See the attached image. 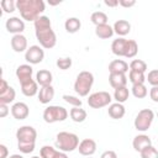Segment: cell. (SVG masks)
Instances as JSON below:
<instances>
[{
	"label": "cell",
	"mask_w": 158,
	"mask_h": 158,
	"mask_svg": "<svg viewBox=\"0 0 158 158\" xmlns=\"http://www.w3.org/2000/svg\"><path fill=\"white\" fill-rule=\"evenodd\" d=\"M130 65L123 59H115L109 64V72L110 73H123L126 74L128 72Z\"/></svg>",
	"instance_id": "24"
},
{
	"label": "cell",
	"mask_w": 158,
	"mask_h": 158,
	"mask_svg": "<svg viewBox=\"0 0 158 158\" xmlns=\"http://www.w3.org/2000/svg\"><path fill=\"white\" fill-rule=\"evenodd\" d=\"M57 67L62 70H67L72 67V58L70 57H63V58H58L56 62Z\"/></svg>",
	"instance_id": "38"
},
{
	"label": "cell",
	"mask_w": 158,
	"mask_h": 158,
	"mask_svg": "<svg viewBox=\"0 0 158 158\" xmlns=\"http://www.w3.org/2000/svg\"><path fill=\"white\" fill-rule=\"evenodd\" d=\"M132 146H133L135 151L142 152L144 148L152 146V139H151L149 136H147V135H143V133H142V135H137V136L133 138V141H132Z\"/></svg>",
	"instance_id": "16"
},
{
	"label": "cell",
	"mask_w": 158,
	"mask_h": 158,
	"mask_svg": "<svg viewBox=\"0 0 158 158\" xmlns=\"http://www.w3.org/2000/svg\"><path fill=\"white\" fill-rule=\"evenodd\" d=\"M118 5L123 7H132L136 5V1L135 0H118Z\"/></svg>",
	"instance_id": "43"
},
{
	"label": "cell",
	"mask_w": 158,
	"mask_h": 158,
	"mask_svg": "<svg viewBox=\"0 0 158 158\" xmlns=\"http://www.w3.org/2000/svg\"><path fill=\"white\" fill-rule=\"evenodd\" d=\"M114 28L112 26H110L109 23L106 25H101V26H96L95 27V35L101 38V40H107V38H111L112 35H114Z\"/></svg>",
	"instance_id": "25"
},
{
	"label": "cell",
	"mask_w": 158,
	"mask_h": 158,
	"mask_svg": "<svg viewBox=\"0 0 158 158\" xmlns=\"http://www.w3.org/2000/svg\"><path fill=\"white\" fill-rule=\"evenodd\" d=\"M10 43H11V48L16 53H21V52L27 51V38L22 33L21 35H14Z\"/></svg>",
	"instance_id": "14"
},
{
	"label": "cell",
	"mask_w": 158,
	"mask_h": 158,
	"mask_svg": "<svg viewBox=\"0 0 158 158\" xmlns=\"http://www.w3.org/2000/svg\"><path fill=\"white\" fill-rule=\"evenodd\" d=\"M17 143H36L37 131L32 126H21L16 131Z\"/></svg>",
	"instance_id": "8"
},
{
	"label": "cell",
	"mask_w": 158,
	"mask_h": 158,
	"mask_svg": "<svg viewBox=\"0 0 158 158\" xmlns=\"http://www.w3.org/2000/svg\"><path fill=\"white\" fill-rule=\"evenodd\" d=\"M17 148L23 154L32 153L35 151V143H17Z\"/></svg>",
	"instance_id": "40"
},
{
	"label": "cell",
	"mask_w": 158,
	"mask_h": 158,
	"mask_svg": "<svg viewBox=\"0 0 158 158\" xmlns=\"http://www.w3.org/2000/svg\"><path fill=\"white\" fill-rule=\"evenodd\" d=\"M9 158H23L21 154H12V156H10Z\"/></svg>",
	"instance_id": "48"
},
{
	"label": "cell",
	"mask_w": 158,
	"mask_h": 158,
	"mask_svg": "<svg viewBox=\"0 0 158 158\" xmlns=\"http://www.w3.org/2000/svg\"><path fill=\"white\" fill-rule=\"evenodd\" d=\"M131 91H132V95L135 98H137V99H143L148 94L147 86L144 84H135V85H132Z\"/></svg>",
	"instance_id": "31"
},
{
	"label": "cell",
	"mask_w": 158,
	"mask_h": 158,
	"mask_svg": "<svg viewBox=\"0 0 158 158\" xmlns=\"http://www.w3.org/2000/svg\"><path fill=\"white\" fill-rule=\"evenodd\" d=\"M5 27L7 30V32L14 33V35H21L25 31V22L23 20H21L20 17H10L6 20L5 22Z\"/></svg>",
	"instance_id": "10"
},
{
	"label": "cell",
	"mask_w": 158,
	"mask_h": 158,
	"mask_svg": "<svg viewBox=\"0 0 158 158\" xmlns=\"http://www.w3.org/2000/svg\"><path fill=\"white\" fill-rule=\"evenodd\" d=\"M52 80H53V75L49 70L47 69H41L36 73V81L37 84H40L41 86H47V85H52Z\"/></svg>",
	"instance_id": "23"
},
{
	"label": "cell",
	"mask_w": 158,
	"mask_h": 158,
	"mask_svg": "<svg viewBox=\"0 0 158 158\" xmlns=\"http://www.w3.org/2000/svg\"><path fill=\"white\" fill-rule=\"evenodd\" d=\"M130 70L146 73V70H147V63L144 60H142V59H133L130 63Z\"/></svg>",
	"instance_id": "34"
},
{
	"label": "cell",
	"mask_w": 158,
	"mask_h": 158,
	"mask_svg": "<svg viewBox=\"0 0 158 158\" xmlns=\"http://www.w3.org/2000/svg\"><path fill=\"white\" fill-rule=\"evenodd\" d=\"M125 112H126V109L122 104L120 102H114V104H110L109 105V109H107V114L111 118L114 120H120L125 116Z\"/></svg>",
	"instance_id": "20"
},
{
	"label": "cell",
	"mask_w": 158,
	"mask_h": 158,
	"mask_svg": "<svg viewBox=\"0 0 158 158\" xmlns=\"http://www.w3.org/2000/svg\"><path fill=\"white\" fill-rule=\"evenodd\" d=\"M78 151L81 156L91 157L96 152V142L93 138H84L78 146Z\"/></svg>",
	"instance_id": "11"
},
{
	"label": "cell",
	"mask_w": 158,
	"mask_h": 158,
	"mask_svg": "<svg viewBox=\"0 0 158 158\" xmlns=\"http://www.w3.org/2000/svg\"><path fill=\"white\" fill-rule=\"evenodd\" d=\"M126 47H127V40L123 37H117L111 43V51L117 57H125Z\"/></svg>",
	"instance_id": "15"
},
{
	"label": "cell",
	"mask_w": 158,
	"mask_h": 158,
	"mask_svg": "<svg viewBox=\"0 0 158 158\" xmlns=\"http://www.w3.org/2000/svg\"><path fill=\"white\" fill-rule=\"evenodd\" d=\"M31 158H42V157H41V156H40V157H38V156H33V157H31Z\"/></svg>",
	"instance_id": "49"
},
{
	"label": "cell",
	"mask_w": 158,
	"mask_h": 158,
	"mask_svg": "<svg viewBox=\"0 0 158 158\" xmlns=\"http://www.w3.org/2000/svg\"><path fill=\"white\" fill-rule=\"evenodd\" d=\"M146 80L152 86H158V69H153L148 72V75L146 77Z\"/></svg>",
	"instance_id": "39"
},
{
	"label": "cell",
	"mask_w": 158,
	"mask_h": 158,
	"mask_svg": "<svg viewBox=\"0 0 158 158\" xmlns=\"http://www.w3.org/2000/svg\"><path fill=\"white\" fill-rule=\"evenodd\" d=\"M28 114H30V109H28L27 104H25L22 101L15 102L11 106V115L16 120H25V118H27Z\"/></svg>",
	"instance_id": "12"
},
{
	"label": "cell",
	"mask_w": 158,
	"mask_h": 158,
	"mask_svg": "<svg viewBox=\"0 0 158 158\" xmlns=\"http://www.w3.org/2000/svg\"><path fill=\"white\" fill-rule=\"evenodd\" d=\"M69 116L70 118L77 122V123H80V122H84L85 118H86V111L81 107H72L70 111H69Z\"/></svg>",
	"instance_id": "27"
},
{
	"label": "cell",
	"mask_w": 158,
	"mask_h": 158,
	"mask_svg": "<svg viewBox=\"0 0 158 158\" xmlns=\"http://www.w3.org/2000/svg\"><path fill=\"white\" fill-rule=\"evenodd\" d=\"M104 4L106 6H109V7H115V6L118 5V0H105Z\"/></svg>",
	"instance_id": "47"
},
{
	"label": "cell",
	"mask_w": 158,
	"mask_h": 158,
	"mask_svg": "<svg viewBox=\"0 0 158 158\" xmlns=\"http://www.w3.org/2000/svg\"><path fill=\"white\" fill-rule=\"evenodd\" d=\"M88 158H93V157H88Z\"/></svg>",
	"instance_id": "51"
},
{
	"label": "cell",
	"mask_w": 158,
	"mask_h": 158,
	"mask_svg": "<svg viewBox=\"0 0 158 158\" xmlns=\"http://www.w3.org/2000/svg\"><path fill=\"white\" fill-rule=\"evenodd\" d=\"M93 84H94L93 73L88 70H83L77 75V79L74 81V91L79 96H86L89 95V91L91 90Z\"/></svg>",
	"instance_id": "4"
},
{
	"label": "cell",
	"mask_w": 158,
	"mask_h": 158,
	"mask_svg": "<svg viewBox=\"0 0 158 158\" xmlns=\"http://www.w3.org/2000/svg\"><path fill=\"white\" fill-rule=\"evenodd\" d=\"M112 28H114V32L116 35H118L120 37H123V36H126V35L130 33V31H131V23L127 20H117L114 23Z\"/></svg>",
	"instance_id": "22"
},
{
	"label": "cell",
	"mask_w": 158,
	"mask_h": 158,
	"mask_svg": "<svg viewBox=\"0 0 158 158\" xmlns=\"http://www.w3.org/2000/svg\"><path fill=\"white\" fill-rule=\"evenodd\" d=\"M40 156L42 158H68V156L64 152L56 149L52 146H43L40 149Z\"/></svg>",
	"instance_id": "17"
},
{
	"label": "cell",
	"mask_w": 158,
	"mask_h": 158,
	"mask_svg": "<svg viewBox=\"0 0 158 158\" xmlns=\"http://www.w3.org/2000/svg\"><path fill=\"white\" fill-rule=\"evenodd\" d=\"M157 117H158V112H157Z\"/></svg>",
	"instance_id": "50"
},
{
	"label": "cell",
	"mask_w": 158,
	"mask_h": 158,
	"mask_svg": "<svg viewBox=\"0 0 158 158\" xmlns=\"http://www.w3.org/2000/svg\"><path fill=\"white\" fill-rule=\"evenodd\" d=\"M63 100L67 102V104H69V105H72L73 107H81V100L79 99V98H77V96H73V95H69V94H64L63 96Z\"/></svg>",
	"instance_id": "36"
},
{
	"label": "cell",
	"mask_w": 158,
	"mask_h": 158,
	"mask_svg": "<svg viewBox=\"0 0 158 158\" xmlns=\"http://www.w3.org/2000/svg\"><path fill=\"white\" fill-rule=\"evenodd\" d=\"M138 52V44L135 40H127V47H126V58H133Z\"/></svg>",
	"instance_id": "33"
},
{
	"label": "cell",
	"mask_w": 158,
	"mask_h": 158,
	"mask_svg": "<svg viewBox=\"0 0 158 158\" xmlns=\"http://www.w3.org/2000/svg\"><path fill=\"white\" fill-rule=\"evenodd\" d=\"M90 21H91V22L95 25V27H96V26L106 25L107 21H109V17H107V15H106L105 12H102V11H95V12L91 14Z\"/></svg>",
	"instance_id": "28"
},
{
	"label": "cell",
	"mask_w": 158,
	"mask_h": 158,
	"mask_svg": "<svg viewBox=\"0 0 158 158\" xmlns=\"http://www.w3.org/2000/svg\"><path fill=\"white\" fill-rule=\"evenodd\" d=\"M9 84H7V81L4 79V78H1V83H0V94H2V93H5L7 89H9Z\"/></svg>",
	"instance_id": "45"
},
{
	"label": "cell",
	"mask_w": 158,
	"mask_h": 158,
	"mask_svg": "<svg viewBox=\"0 0 158 158\" xmlns=\"http://www.w3.org/2000/svg\"><path fill=\"white\" fill-rule=\"evenodd\" d=\"M79 143H80L79 137L72 132L62 131V132H58L56 136V147L64 153L73 152L74 149H78Z\"/></svg>",
	"instance_id": "3"
},
{
	"label": "cell",
	"mask_w": 158,
	"mask_h": 158,
	"mask_svg": "<svg viewBox=\"0 0 158 158\" xmlns=\"http://www.w3.org/2000/svg\"><path fill=\"white\" fill-rule=\"evenodd\" d=\"M16 98V91L12 86H9V89L0 94V104H5V105H9L10 102H12Z\"/></svg>",
	"instance_id": "30"
},
{
	"label": "cell",
	"mask_w": 158,
	"mask_h": 158,
	"mask_svg": "<svg viewBox=\"0 0 158 158\" xmlns=\"http://www.w3.org/2000/svg\"><path fill=\"white\" fill-rule=\"evenodd\" d=\"M10 109L7 107V105L5 104H0V117H6L9 114Z\"/></svg>",
	"instance_id": "44"
},
{
	"label": "cell",
	"mask_w": 158,
	"mask_h": 158,
	"mask_svg": "<svg viewBox=\"0 0 158 158\" xmlns=\"http://www.w3.org/2000/svg\"><path fill=\"white\" fill-rule=\"evenodd\" d=\"M109 83L114 89L126 86L127 84V77L123 73H110L109 74Z\"/></svg>",
	"instance_id": "19"
},
{
	"label": "cell",
	"mask_w": 158,
	"mask_h": 158,
	"mask_svg": "<svg viewBox=\"0 0 158 158\" xmlns=\"http://www.w3.org/2000/svg\"><path fill=\"white\" fill-rule=\"evenodd\" d=\"M35 33L36 38L40 42V46L46 49H51L57 43V36L52 30V23L48 16L41 15L35 22Z\"/></svg>",
	"instance_id": "1"
},
{
	"label": "cell",
	"mask_w": 158,
	"mask_h": 158,
	"mask_svg": "<svg viewBox=\"0 0 158 158\" xmlns=\"http://www.w3.org/2000/svg\"><path fill=\"white\" fill-rule=\"evenodd\" d=\"M9 151L5 144H0V158H7Z\"/></svg>",
	"instance_id": "46"
},
{
	"label": "cell",
	"mask_w": 158,
	"mask_h": 158,
	"mask_svg": "<svg viewBox=\"0 0 158 158\" xmlns=\"http://www.w3.org/2000/svg\"><path fill=\"white\" fill-rule=\"evenodd\" d=\"M149 98L152 99V101L158 102V86H152L149 90Z\"/></svg>",
	"instance_id": "41"
},
{
	"label": "cell",
	"mask_w": 158,
	"mask_h": 158,
	"mask_svg": "<svg viewBox=\"0 0 158 158\" xmlns=\"http://www.w3.org/2000/svg\"><path fill=\"white\" fill-rule=\"evenodd\" d=\"M37 95H38V101L41 104H43V105L49 104V101H52L53 98H54V88L52 85L41 86Z\"/></svg>",
	"instance_id": "18"
},
{
	"label": "cell",
	"mask_w": 158,
	"mask_h": 158,
	"mask_svg": "<svg viewBox=\"0 0 158 158\" xmlns=\"http://www.w3.org/2000/svg\"><path fill=\"white\" fill-rule=\"evenodd\" d=\"M43 120L47 123H54V122H62L67 120L68 111L65 107L59 105H49L43 111Z\"/></svg>",
	"instance_id": "5"
},
{
	"label": "cell",
	"mask_w": 158,
	"mask_h": 158,
	"mask_svg": "<svg viewBox=\"0 0 158 158\" xmlns=\"http://www.w3.org/2000/svg\"><path fill=\"white\" fill-rule=\"evenodd\" d=\"M0 5H1L2 11L6 14H11L16 10V2L14 0H2L0 2Z\"/></svg>",
	"instance_id": "37"
},
{
	"label": "cell",
	"mask_w": 158,
	"mask_h": 158,
	"mask_svg": "<svg viewBox=\"0 0 158 158\" xmlns=\"http://www.w3.org/2000/svg\"><path fill=\"white\" fill-rule=\"evenodd\" d=\"M153 120H154V112L151 109H142L136 115V118H135V122H133L135 128L137 131L146 132L151 127Z\"/></svg>",
	"instance_id": "6"
},
{
	"label": "cell",
	"mask_w": 158,
	"mask_h": 158,
	"mask_svg": "<svg viewBox=\"0 0 158 158\" xmlns=\"http://www.w3.org/2000/svg\"><path fill=\"white\" fill-rule=\"evenodd\" d=\"M111 95L107 91H96L89 95L88 98V105L93 109H101L105 106H109L111 104Z\"/></svg>",
	"instance_id": "7"
},
{
	"label": "cell",
	"mask_w": 158,
	"mask_h": 158,
	"mask_svg": "<svg viewBox=\"0 0 158 158\" xmlns=\"http://www.w3.org/2000/svg\"><path fill=\"white\" fill-rule=\"evenodd\" d=\"M130 96V90L127 89V86H121V88H117L115 89V93H114V99L116 100V102H120V104H123Z\"/></svg>",
	"instance_id": "29"
},
{
	"label": "cell",
	"mask_w": 158,
	"mask_h": 158,
	"mask_svg": "<svg viewBox=\"0 0 158 158\" xmlns=\"http://www.w3.org/2000/svg\"><path fill=\"white\" fill-rule=\"evenodd\" d=\"M81 22L78 17H68L64 22V28L68 33H75L80 30Z\"/></svg>",
	"instance_id": "26"
},
{
	"label": "cell",
	"mask_w": 158,
	"mask_h": 158,
	"mask_svg": "<svg viewBox=\"0 0 158 158\" xmlns=\"http://www.w3.org/2000/svg\"><path fill=\"white\" fill-rule=\"evenodd\" d=\"M16 7L20 11L22 20L35 22L44 11L46 5L42 0H17Z\"/></svg>",
	"instance_id": "2"
},
{
	"label": "cell",
	"mask_w": 158,
	"mask_h": 158,
	"mask_svg": "<svg viewBox=\"0 0 158 158\" xmlns=\"http://www.w3.org/2000/svg\"><path fill=\"white\" fill-rule=\"evenodd\" d=\"M141 158H158V149L153 146H149L144 148L142 152H139Z\"/></svg>",
	"instance_id": "35"
},
{
	"label": "cell",
	"mask_w": 158,
	"mask_h": 158,
	"mask_svg": "<svg viewBox=\"0 0 158 158\" xmlns=\"http://www.w3.org/2000/svg\"><path fill=\"white\" fill-rule=\"evenodd\" d=\"M43 58H44V51L42 49L41 46L33 44L30 48H27V51L25 52V59L30 64H38L43 60Z\"/></svg>",
	"instance_id": "9"
},
{
	"label": "cell",
	"mask_w": 158,
	"mask_h": 158,
	"mask_svg": "<svg viewBox=\"0 0 158 158\" xmlns=\"http://www.w3.org/2000/svg\"><path fill=\"white\" fill-rule=\"evenodd\" d=\"M100 158H117V154H116V152H115V151L109 149V151L102 152V153H101V156H100Z\"/></svg>",
	"instance_id": "42"
},
{
	"label": "cell",
	"mask_w": 158,
	"mask_h": 158,
	"mask_svg": "<svg viewBox=\"0 0 158 158\" xmlns=\"http://www.w3.org/2000/svg\"><path fill=\"white\" fill-rule=\"evenodd\" d=\"M20 85H21V91L25 96L31 98V96H35L36 94H38V84L33 79H31L28 81H25Z\"/></svg>",
	"instance_id": "21"
},
{
	"label": "cell",
	"mask_w": 158,
	"mask_h": 158,
	"mask_svg": "<svg viewBox=\"0 0 158 158\" xmlns=\"http://www.w3.org/2000/svg\"><path fill=\"white\" fill-rule=\"evenodd\" d=\"M128 80L132 83V85H135V84H144L146 75H144V73H141V72L130 70L128 72Z\"/></svg>",
	"instance_id": "32"
},
{
	"label": "cell",
	"mask_w": 158,
	"mask_h": 158,
	"mask_svg": "<svg viewBox=\"0 0 158 158\" xmlns=\"http://www.w3.org/2000/svg\"><path fill=\"white\" fill-rule=\"evenodd\" d=\"M32 74H33V68L31 67V64H21L16 68V78L19 79L20 84L31 80Z\"/></svg>",
	"instance_id": "13"
}]
</instances>
